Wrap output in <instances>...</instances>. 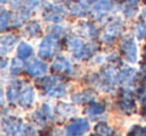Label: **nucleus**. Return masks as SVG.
Returning <instances> with one entry per match:
<instances>
[{"label":"nucleus","instance_id":"1","mask_svg":"<svg viewBox=\"0 0 146 136\" xmlns=\"http://www.w3.org/2000/svg\"><path fill=\"white\" fill-rule=\"evenodd\" d=\"M37 85L39 87L45 89L46 93L50 96H54V97H60L65 94L64 86L57 80L56 78L53 77H45L42 78L41 80L37 81Z\"/></svg>","mask_w":146,"mask_h":136},{"label":"nucleus","instance_id":"2","mask_svg":"<svg viewBox=\"0 0 146 136\" xmlns=\"http://www.w3.org/2000/svg\"><path fill=\"white\" fill-rule=\"evenodd\" d=\"M58 49V41L54 35L50 34L46 36L39 45L38 54L42 58H50L56 53Z\"/></svg>","mask_w":146,"mask_h":136},{"label":"nucleus","instance_id":"3","mask_svg":"<svg viewBox=\"0 0 146 136\" xmlns=\"http://www.w3.org/2000/svg\"><path fill=\"white\" fill-rule=\"evenodd\" d=\"M120 49L129 62L135 63L137 61V45L131 36H126L122 39L120 42Z\"/></svg>","mask_w":146,"mask_h":136},{"label":"nucleus","instance_id":"4","mask_svg":"<svg viewBox=\"0 0 146 136\" xmlns=\"http://www.w3.org/2000/svg\"><path fill=\"white\" fill-rule=\"evenodd\" d=\"M68 48H69V50L73 53V55L78 59L84 58V57L87 56V54H88V49L85 47L84 43L78 38L69 39Z\"/></svg>","mask_w":146,"mask_h":136},{"label":"nucleus","instance_id":"5","mask_svg":"<svg viewBox=\"0 0 146 136\" xmlns=\"http://www.w3.org/2000/svg\"><path fill=\"white\" fill-rule=\"evenodd\" d=\"M88 128H89L88 121H86L85 119H78L73 122V123H71L69 126H67L66 131L69 135L80 136L83 135L88 130Z\"/></svg>","mask_w":146,"mask_h":136},{"label":"nucleus","instance_id":"6","mask_svg":"<svg viewBox=\"0 0 146 136\" xmlns=\"http://www.w3.org/2000/svg\"><path fill=\"white\" fill-rule=\"evenodd\" d=\"M21 126H22V120L18 118L7 117L4 118L2 121V127L4 131L6 133L13 134V135H16L17 133L20 132Z\"/></svg>","mask_w":146,"mask_h":136},{"label":"nucleus","instance_id":"7","mask_svg":"<svg viewBox=\"0 0 146 136\" xmlns=\"http://www.w3.org/2000/svg\"><path fill=\"white\" fill-rule=\"evenodd\" d=\"M47 66L44 62L38 59H32L26 64V71L31 76H39L46 72Z\"/></svg>","mask_w":146,"mask_h":136},{"label":"nucleus","instance_id":"8","mask_svg":"<svg viewBox=\"0 0 146 136\" xmlns=\"http://www.w3.org/2000/svg\"><path fill=\"white\" fill-rule=\"evenodd\" d=\"M33 98H34V93H33L32 88L29 85H22L18 100L19 104L22 107H29L32 104Z\"/></svg>","mask_w":146,"mask_h":136},{"label":"nucleus","instance_id":"9","mask_svg":"<svg viewBox=\"0 0 146 136\" xmlns=\"http://www.w3.org/2000/svg\"><path fill=\"white\" fill-rule=\"evenodd\" d=\"M120 32H121V24L120 23H113V24H110L105 29L103 38L105 40H112L116 36H118Z\"/></svg>","mask_w":146,"mask_h":136},{"label":"nucleus","instance_id":"10","mask_svg":"<svg viewBox=\"0 0 146 136\" xmlns=\"http://www.w3.org/2000/svg\"><path fill=\"white\" fill-rule=\"evenodd\" d=\"M21 87H22V85L19 82H14L9 86L8 90H7V97H8L9 101L14 103L17 100H19Z\"/></svg>","mask_w":146,"mask_h":136},{"label":"nucleus","instance_id":"11","mask_svg":"<svg viewBox=\"0 0 146 136\" xmlns=\"http://www.w3.org/2000/svg\"><path fill=\"white\" fill-rule=\"evenodd\" d=\"M95 97V94L91 91H83L81 93H76L72 96V100L75 103H79V104H84V103H88L91 100L94 99Z\"/></svg>","mask_w":146,"mask_h":136},{"label":"nucleus","instance_id":"12","mask_svg":"<svg viewBox=\"0 0 146 136\" xmlns=\"http://www.w3.org/2000/svg\"><path fill=\"white\" fill-rule=\"evenodd\" d=\"M51 68L54 72H67L70 69V63L63 57H58L54 61Z\"/></svg>","mask_w":146,"mask_h":136},{"label":"nucleus","instance_id":"13","mask_svg":"<svg viewBox=\"0 0 146 136\" xmlns=\"http://www.w3.org/2000/svg\"><path fill=\"white\" fill-rule=\"evenodd\" d=\"M16 39L12 35H5L1 38V54H4L7 51L10 50V48L13 46Z\"/></svg>","mask_w":146,"mask_h":136},{"label":"nucleus","instance_id":"14","mask_svg":"<svg viewBox=\"0 0 146 136\" xmlns=\"http://www.w3.org/2000/svg\"><path fill=\"white\" fill-rule=\"evenodd\" d=\"M95 133L98 136H112L113 135V130L109 127L106 123L100 122V123L96 124L95 128Z\"/></svg>","mask_w":146,"mask_h":136},{"label":"nucleus","instance_id":"15","mask_svg":"<svg viewBox=\"0 0 146 136\" xmlns=\"http://www.w3.org/2000/svg\"><path fill=\"white\" fill-rule=\"evenodd\" d=\"M110 7V2L108 0H97L93 5V12L95 15H100L107 11Z\"/></svg>","mask_w":146,"mask_h":136},{"label":"nucleus","instance_id":"16","mask_svg":"<svg viewBox=\"0 0 146 136\" xmlns=\"http://www.w3.org/2000/svg\"><path fill=\"white\" fill-rule=\"evenodd\" d=\"M56 111L60 114L61 116L64 117H69V116L73 115L74 113H76V109L72 106L68 105L65 103H60L56 108Z\"/></svg>","mask_w":146,"mask_h":136},{"label":"nucleus","instance_id":"17","mask_svg":"<svg viewBox=\"0 0 146 136\" xmlns=\"http://www.w3.org/2000/svg\"><path fill=\"white\" fill-rule=\"evenodd\" d=\"M32 53V47L29 44L25 42H22L19 44L18 48H17V55L20 59H25L29 57Z\"/></svg>","mask_w":146,"mask_h":136},{"label":"nucleus","instance_id":"18","mask_svg":"<svg viewBox=\"0 0 146 136\" xmlns=\"http://www.w3.org/2000/svg\"><path fill=\"white\" fill-rule=\"evenodd\" d=\"M119 108L122 110L123 112L127 114H130L132 112H134L135 110V104H134L133 100H126V99H122L119 102Z\"/></svg>","mask_w":146,"mask_h":136},{"label":"nucleus","instance_id":"19","mask_svg":"<svg viewBox=\"0 0 146 136\" xmlns=\"http://www.w3.org/2000/svg\"><path fill=\"white\" fill-rule=\"evenodd\" d=\"M105 110V106L100 103H92L87 109V113L90 115H98L101 114Z\"/></svg>","mask_w":146,"mask_h":136},{"label":"nucleus","instance_id":"20","mask_svg":"<svg viewBox=\"0 0 146 136\" xmlns=\"http://www.w3.org/2000/svg\"><path fill=\"white\" fill-rule=\"evenodd\" d=\"M71 11H72L73 14L77 15V16H83L86 13V9L83 5L80 2H72L70 6Z\"/></svg>","mask_w":146,"mask_h":136},{"label":"nucleus","instance_id":"21","mask_svg":"<svg viewBox=\"0 0 146 136\" xmlns=\"http://www.w3.org/2000/svg\"><path fill=\"white\" fill-rule=\"evenodd\" d=\"M134 72L135 71H134V69H132V68H125V69H122L119 74V76H118V79H119V81H121V82L127 81L128 79H130V78L133 76Z\"/></svg>","mask_w":146,"mask_h":136},{"label":"nucleus","instance_id":"22","mask_svg":"<svg viewBox=\"0 0 146 136\" xmlns=\"http://www.w3.org/2000/svg\"><path fill=\"white\" fill-rule=\"evenodd\" d=\"M40 30V26H39L37 23H31L25 29V33H26L28 36H34L38 31Z\"/></svg>","mask_w":146,"mask_h":136},{"label":"nucleus","instance_id":"23","mask_svg":"<svg viewBox=\"0 0 146 136\" xmlns=\"http://www.w3.org/2000/svg\"><path fill=\"white\" fill-rule=\"evenodd\" d=\"M136 35L139 39L146 37V24L144 22H139L136 26Z\"/></svg>","mask_w":146,"mask_h":136},{"label":"nucleus","instance_id":"24","mask_svg":"<svg viewBox=\"0 0 146 136\" xmlns=\"http://www.w3.org/2000/svg\"><path fill=\"white\" fill-rule=\"evenodd\" d=\"M10 14L7 12H2L1 13V16H0V28L1 30H4L7 27L9 22V18H10Z\"/></svg>","mask_w":146,"mask_h":136},{"label":"nucleus","instance_id":"25","mask_svg":"<svg viewBox=\"0 0 146 136\" xmlns=\"http://www.w3.org/2000/svg\"><path fill=\"white\" fill-rule=\"evenodd\" d=\"M45 19L49 21H53V22H58V21H60L61 19H62V17H61L58 13H56V10H54V11H52V12L49 11L48 14L45 15Z\"/></svg>","mask_w":146,"mask_h":136},{"label":"nucleus","instance_id":"26","mask_svg":"<svg viewBox=\"0 0 146 136\" xmlns=\"http://www.w3.org/2000/svg\"><path fill=\"white\" fill-rule=\"evenodd\" d=\"M82 32H83V34L86 37H92L95 35V30H94V28L90 24H86L85 29H83Z\"/></svg>","mask_w":146,"mask_h":136},{"label":"nucleus","instance_id":"27","mask_svg":"<svg viewBox=\"0 0 146 136\" xmlns=\"http://www.w3.org/2000/svg\"><path fill=\"white\" fill-rule=\"evenodd\" d=\"M36 131H35L34 127L30 125H27L24 127V131H23V136H36Z\"/></svg>","mask_w":146,"mask_h":136},{"label":"nucleus","instance_id":"28","mask_svg":"<svg viewBox=\"0 0 146 136\" xmlns=\"http://www.w3.org/2000/svg\"><path fill=\"white\" fill-rule=\"evenodd\" d=\"M21 63L17 60H13V63H12V66H11V72L13 74H18L19 71H20V68H21Z\"/></svg>","mask_w":146,"mask_h":136},{"label":"nucleus","instance_id":"29","mask_svg":"<svg viewBox=\"0 0 146 136\" xmlns=\"http://www.w3.org/2000/svg\"><path fill=\"white\" fill-rule=\"evenodd\" d=\"M143 115L146 117V100L144 101V112H143Z\"/></svg>","mask_w":146,"mask_h":136},{"label":"nucleus","instance_id":"30","mask_svg":"<svg viewBox=\"0 0 146 136\" xmlns=\"http://www.w3.org/2000/svg\"><path fill=\"white\" fill-rule=\"evenodd\" d=\"M143 15L146 17V8H144V9H143Z\"/></svg>","mask_w":146,"mask_h":136},{"label":"nucleus","instance_id":"31","mask_svg":"<svg viewBox=\"0 0 146 136\" xmlns=\"http://www.w3.org/2000/svg\"><path fill=\"white\" fill-rule=\"evenodd\" d=\"M144 60H145V64H146V52H145V54H144Z\"/></svg>","mask_w":146,"mask_h":136},{"label":"nucleus","instance_id":"32","mask_svg":"<svg viewBox=\"0 0 146 136\" xmlns=\"http://www.w3.org/2000/svg\"><path fill=\"white\" fill-rule=\"evenodd\" d=\"M143 1H144V2H146V0H143Z\"/></svg>","mask_w":146,"mask_h":136}]
</instances>
